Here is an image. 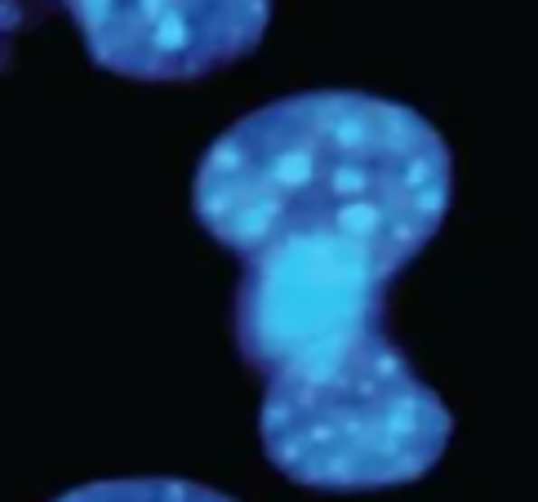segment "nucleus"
<instances>
[{
	"mask_svg": "<svg viewBox=\"0 0 538 502\" xmlns=\"http://www.w3.org/2000/svg\"><path fill=\"white\" fill-rule=\"evenodd\" d=\"M449 192V143L428 116L361 90H312L218 134L196 165L192 213L241 258L316 241L396 276L440 232Z\"/></svg>",
	"mask_w": 538,
	"mask_h": 502,
	"instance_id": "1",
	"label": "nucleus"
},
{
	"mask_svg": "<svg viewBox=\"0 0 538 502\" xmlns=\"http://www.w3.org/2000/svg\"><path fill=\"white\" fill-rule=\"evenodd\" d=\"M263 374L259 440L294 485L361 494L428 476L454 436L449 404L382 320L329 329L250 365Z\"/></svg>",
	"mask_w": 538,
	"mask_h": 502,
	"instance_id": "2",
	"label": "nucleus"
},
{
	"mask_svg": "<svg viewBox=\"0 0 538 502\" xmlns=\"http://www.w3.org/2000/svg\"><path fill=\"white\" fill-rule=\"evenodd\" d=\"M90 58L129 81H196L263 41L271 0H58Z\"/></svg>",
	"mask_w": 538,
	"mask_h": 502,
	"instance_id": "3",
	"label": "nucleus"
},
{
	"mask_svg": "<svg viewBox=\"0 0 538 502\" xmlns=\"http://www.w3.org/2000/svg\"><path fill=\"white\" fill-rule=\"evenodd\" d=\"M54 502H236L196 480H174V476H134V480H94L80 489H67Z\"/></svg>",
	"mask_w": 538,
	"mask_h": 502,
	"instance_id": "4",
	"label": "nucleus"
}]
</instances>
